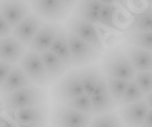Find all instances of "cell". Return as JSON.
I'll list each match as a JSON object with an SVG mask.
<instances>
[{
    "instance_id": "1",
    "label": "cell",
    "mask_w": 152,
    "mask_h": 127,
    "mask_svg": "<svg viewBox=\"0 0 152 127\" xmlns=\"http://www.w3.org/2000/svg\"><path fill=\"white\" fill-rule=\"evenodd\" d=\"M3 105L7 112L15 111L19 108H26V107L41 105L47 102V92L41 89L39 85H30L23 89L15 90L12 93L3 94L1 97Z\"/></svg>"
},
{
    "instance_id": "2",
    "label": "cell",
    "mask_w": 152,
    "mask_h": 127,
    "mask_svg": "<svg viewBox=\"0 0 152 127\" xmlns=\"http://www.w3.org/2000/svg\"><path fill=\"white\" fill-rule=\"evenodd\" d=\"M103 71L107 78H119L133 81L137 74L126 51L122 48H114L103 59Z\"/></svg>"
},
{
    "instance_id": "3",
    "label": "cell",
    "mask_w": 152,
    "mask_h": 127,
    "mask_svg": "<svg viewBox=\"0 0 152 127\" xmlns=\"http://www.w3.org/2000/svg\"><path fill=\"white\" fill-rule=\"evenodd\" d=\"M92 115L80 112L67 104H58L52 111V127H89Z\"/></svg>"
},
{
    "instance_id": "4",
    "label": "cell",
    "mask_w": 152,
    "mask_h": 127,
    "mask_svg": "<svg viewBox=\"0 0 152 127\" xmlns=\"http://www.w3.org/2000/svg\"><path fill=\"white\" fill-rule=\"evenodd\" d=\"M7 113L18 127H42L48 122L50 111L47 104H41V105L19 108Z\"/></svg>"
},
{
    "instance_id": "5",
    "label": "cell",
    "mask_w": 152,
    "mask_h": 127,
    "mask_svg": "<svg viewBox=\"0 0 152 127\" xmlns=\"http://www.w3.org/2000/svg\"><path fill=\"white\" fill-rule=\"evenodd\" d=\"M84 88H82L81 79H80V73L78 71H70L62 77L55 86L53 90V99L59 104H69L71 100L77 99L81 94H84Z\"/></svg>"
},
{
    "instance_id": "6",
    "label": "cell",
    "mask_w": 152,
    "mask_h": 127,
    "mask_svg": "<svg viewBox=\"0 0 152 127\" xmlns=\"http://www.w3.org/2000/svg\"><path fill=\"white\" fill-rule=\"evenodd\" d=\"M19 67L28 74L33 83L39 85V86H47L51 82L47 74L44 62H42L41 53L29 49L19 60Z\"/></svg>"
},
{
    "instance_id": "7",
    "label": "cell",
    "mask_w": 152,
    "mask_h": 127,
    "mask_svg": "<svg viewBox=\"0 0 152 127\" xmlns=\"http://www.w3.org/2000/svg\"><path fill=\"white\" fill-rule=\"evenodd\" d=\"M69 44H70L73 66H77V67L92 63L100 55V49H97L92 44L84 41L70 32H69Z\"/></svg>"
},
{
    "instance_id": "8",
    "label": "cell",
    "mask_w": 152,
    "mask_h": 127,
    "mask_svg": "<svg viewBox=\"0 0 152 127\" xmlns=\"http://www.w3.org/2000/svg\"><path fill=\"white\" fill-rule=\"evenodd\" d=\"M32 10L48 22L63 21L70 11L60 0H32Z\"/></svg>"
},
{
    "instance_id": "9",
    "label": "cell",
    "mask_w": 152,
    "mask_h": 127,
    "mask_svg": "<svg viewBox=\"0 0 152 127\" xmlns=\"http://www.w3.org/2000/svg\"><path fill=\"white\" fill-rule=\"evenodd\" d=\"M66 28H67V30L70 33H73L74 36L80 37L84 41L92 44L97 49H100V51L103 49L100 36L93 23L84 21V19H81V18H78V17H71L67 19V26Z\"/></svg>"
},
{
    "instance_id": "10",
    "label": "cell",
    "mask_w": 152,
    "mask_h": 127,
    "mask_svg": "<svg viewBox=\"0 0 152 127\" xmlns=\"http://www.w3.org/2000/svg\"><path fill=\"white\" fill-rule=\"evenodd\" d=\"M44 25L42 18L37 15L36 12H30L22 22H19L14 29H12V36L18 38L23 45H28L32 42L34 36L39 33L41 26Z\"/></svg>"
},
{
    "instance_id": "11",
    "label": "cell",
    "mask_w": 152,
    "mask_h": 127,
    "mask_svg": "<svg viewBox=\"0 0 152 127\" xmlns=\"http://www.w3.org/2000/svg\"><path fill=\"white\" fill-rule=\"evenodd\" d=\"M60 29L62 26L58 25L56 22H45L39 30V33L34 36L32 42L29 44V49L39 53L50 51Z\"/></svg>"
},
{
    "instance_id": "12",
    "label": "cell",
    "mask_w": 152,
    "mask_h": 127,
    "mask_svg": "<svg viewBox=\"0 0 152 127\" xmlns=\"http://www.w3.org/2000/svg\"><path fill=\"white\" fill-rule=\"evenodd\" d=\"M0 14L14 29L30 14V7L23 0H1L0 1Z\"/></svg>"
},
{
    "instance_id": "13",
    "label": "cell",
    "mask_w": 152,
    "mask_h": 127,
    "mask_svg": "<svg viewBox=\"0 0 152 127\" xmlns=\"http://www.w3.org/2000/svg\"><path fill=\"white\" fill-rule=\"evenodd\" d=\"M91 100H92L93 111H95L96 115L106 113V112H113L114 111V108H115L117 104H115L113 96H111V93H110L106 75L102 77L99 85H97V88H96L95 92L91 94Z\"/></svg>"
},
{
    "instance_id": "14",
    "label": "cell",
    "mask_w": 152,
    "mask_h": 127,
    "mask_svg": "<svg viewBox=\"0 0 152 127\" xmlns=\"http://www.w3.org/2000/svg\"><path fill=\"white\" fill-rule=\"evenodd\" d=\"M149 111V105L145 100L122 105L119 110V116L126 127H138L144 124L145 116Z\"/></svg>"
},
{
    "instance_id": "15",
    "label": "cell",
    "mask_w": 152,
    "mask_h": 127,
    "mask_svg": "<svg viewBox=\"0 0 152 127\" xmlns=\"http://www.w3.org/2000/svg\"><path fill=\"white\" fill-rule=\"evenodd\" d=\"M25 52V45L14 36L0 38V60L15 64L22 59Z\"/></svg>"
},
{
    "instance_id": "16",
    "label": "cell",
    "mask_w": 152,
    "mask_h": 127,
    "mask_svg": "<svg viewBox=\"0 0 152 127\" xmlns=\"http://www.w3.org/2000/svg\"><path fill=\"white\" fill-rule=\"evenodd\" d=\"M104 4L100 0H89V1H80L74 8V17H78L91 23H99L100 14Z\"/></svg>"
},
{
    "instance_id": "17",
    "label": "cell",
    "mask_w": 152,
    "mask_h": 127,
    "mask_svg": "<svg viewBox=\"0 0 152 127\" xmlns=\"http://www.w3.org/2000/svg\"><path fill=\"white\" fill-rule=\"evenodd\" d=\"M30 85H32V79L28 77V74L19 66H14L10 75H8V78L4 82L3 88L0 89V92L3 94H7V93H12L15 90L30 86Z\"/></svg>"
},
{
    "instance_id": "18",
    "label": "cell",
    "mask_w": 152,
    "mask_h": 127,
    "mask_svg": "<svg viewBox=\"0 0 152 127\" xmlns=\"http://www.w3.org/2000/svg\"><path fill=\"white\" fill-rule=\"evenodd\" d=\"M126 53L130 59L133 67L137 73H144V71H152V51L141 49L137 46H127Z\"/></svg>"
},
{
    "instance_id": "19",
    "label": "cell",
    "mask_w": 152,
    "mask_h": 127,
    "mask_svg": "<svg viewBox=\"0 0 152 127\" xmlns=\"http://www.w3.org/2000/svg\"><path fill=\"white\" fill-rule=\"evenodd\" d=\"M51 51H52L58 57H59L66 67H71L73 66V59H71V52H70V44H69V30L67 28L64 29L62 28L58 33L56 38L53 41L52 46H51Z\"/></svg>"
},
{
    "instance_id": "20",
    "label": "cell",
    "mask_w": 152,
    "mask_h": 127,
    "mask_svg": "<svg viewBox=\"0 0 152 127\" xmlns=\"http://www.w3.org/2000/svg\"><path fill=\"white\" fill-rule=\"evenodd\" d=\"M41 57H42V62H44V66H45V70H47V74H48L50 81L53 82V81L60 79L62 75L67 70L66 64L51 49L45 51V52H41Z\"/></svg>"
},
{
    "instance_id": "21",
    "label": "cell",
    "mask_w": 152,
    "mask_h": 127,
    "mask_svg": "<svg viewBox=\"0 0 152 127\" xmlns=\"http://www.w3.org/2000/svg\"><path fill=\"white\" fill-rule=\"evenodd\" d=\"M78 73H80V79H81L84 92L91 96L95 92V89L97 88V85L102 79V71L97 66H89V67L81 68Z\"/></svg>"
},
{
    "instance_id": "22",
    "label": "cell",
    "mask_w": 152,
    "mask_h": 127,
    "mask_svg": "<svg viewBox=\"0 0 152 127\" xmlns=\"http://www.w3.org/2000/svg\"><path fill=\"white\" fill-rule=\"evenodd\" d=\"M130 32H152V6L136 14L129 28Z\"/></svg>"
},
{
    "instance_id": "23",
    "label": "cell",
    "mask_w": 152,
    "mask_h": 127,
    "mask_svg": "<svg viewBox=\"0 0 152 127\" xmlns=\"http://www.w3.org/2000/svg\"><path fill=\"white\" fill-rule=\"evenodd\" d=\"M89 127H126V126L122 122L119 115H117L115 112H106L92 118V122H91Z\"/></svg>"
},
{
    "instance_id": "24",
    "label": "cell",
    "mask_w": 152,
    "mask_h": 127,
    "mask_svg": "<svg viewBox=\"0 0 152 127\" xmlns=\"http://www.w3.org/2000/svg\"><path fill=\"white\" fill-rule=\"evenodd\" d=\"M126 42L132 46L152 51V32H130L126 37Z\"/></svg>"
},
{
    "instance_id": "25",
    "label": "cell",
    "mask_w": 152,
    "mask_h": 127,
    "mask_svg": "<svg viewBox=\"0 0 152 127\" xmlns=\"http://www.w3.org/2000/svg\"><path fill=\"white\" fill-rule=\"evenodd\" d=\"M145 99L144 92L141 90V88L138 86V83L133 79V81H129L126 90L124 93V97L121 100V105H127V104H133V102L141 101Z\"/></svg>"
},
{
    "instance_id": "26",
    "label": "cell",
    "mask_w": 152,
    "mask_h": 127,
    "mask_svg": "<svg viewBox=\"0 0 152 127\" xmlns=\"http://www.w3.org/2000/svg\"><path fill=\"white\" fill-rule=\"evenodd\" d=\"M119 14V8L117 7V4H104V7L100 14V22L103 26L106 28L115 29L117 28V18Z\"/></svg>"
},
{
    "instance_id": "27",
    "label": "cell",
    "mask_w": 152,
    "mask_h": 127,
    "mask_svg": "<svg viewBox=\"0 0 152 127\" xmlns=\"http://www.w3.org/2000/svg\"><path fill=\"white\" fill-rule=\"evenodd\" d=\"M107 78V77H106ZM107 85L110 89V93L113 96L115 104H121V100L124 97V93L126 90L129 81L127 79H119V78H107Z\"/></svg>"
},
{
    "instance_id": "28",
    "label": "cell",
    "mask_w": 152,
    "mask_h": 127,
    "mask_svg": "<svg viewBox=\"0 0 152 127\" xmlns=\"http://www.w3.org/2000/svg\"><path fill=\"white\" fill-rule=\"evenodd\" d=\"M67 105H70L71 108H74V110L80 111V112L88 113V115H93V113H95V111H93V105H92V100H91V96L86 94V93L81 94L80 97H77V99L71 100Z\"/></svg>"
},
{
    "instance_id": "29",
    "label": "cell",
    "mask_w": 152,
    "mask_h": 127,
    "mask_svg": "<svg viewBox=\"0 0 152 127\" xmlns=\"http://www.w3.org/2000/svg\"><path fill=\"white\" fill-rule=\"evenodd\" d=\"M134 81L141 88L144 94H148L152 92V71H144V73H137L134 77Z\"/></svg>"
},
{
    "instance_id": "30",
    "label": "cell",
    "mask_w": 152,
    "mask_h": 127,
    "mask_svg": "<svg viewBox=\"0 0 152 127\" xmlns=\"http://www.w3.org/2000/svg\"><path fill=\"white\" fill-rule=\"evenodd\" d=\"M12 64L8 63V62H4V60H0V89L3 88L4 82L8 78L11 70H12Z\"/></svg>"
},
{
    "instance_id": "31",
    "label": "cell",
    "mask_w": 152,
    "mask_h": 127,
    "mask_svg": "<svg viewBox=\"0 0 152 127\" xmlns=\"http://www.w3.org/2000/svg\"><path fill=\"white\" fill-rule=\"evenodd\" d=\"M12 34V28L11 25L6 21V18L0 14V38H4V37H8V36Z\"/></svg>"
},
{
    "instance_id": "32",
    "label": "cell",
    "mask_w": 152,
    "mask_h": 127,
    "mask_svg": "<svg viewBox=\"0 0 152 127\" xmlns=\"http://www.w3.org/2000/svg\"><path fill=\"white\" fill-rule=\"evenodd\" d=\"M0 127H18L12 119H7V118H0Z\"/></svg>"
},
{
    "instance_id": "33",
    "label": "cell",
    "mask_w": 152,
    "mask_h": 127,
    "mask_svg": "<svg viewBox=\"0 0 152 127\" xmlns=\"http://www.w3.org/2000/svg\"><path fill=\"white\" fill-rule=\"evenodd\" d=\"M144 124H145V126H149V127H152V110H151V108H149L148 113H147V116H145Z\"/></svg>"
},
{
    "instance_id": "34",
    "label": "cell",
    "mask_w": 152,
    "mask_h": 127,
    "mask_svg": "<svg viewBox=\"0 0 152 127\" xmlns=\"http://www.w3.org/2000/svg\"><path fill=\"white\" fill-rule=\"evenodd\" d=\"M60 1H62L69 10H71V8L75 6V3H77V0H60Z\"/></svg>"
},
{
    "instance_id": "35",
    "label": "cell",
    "mask_w": 152,
    "mask_h": 127,
    "mask_svg": "<svg viewBox=\"0 0 152 127\" xmlns=\"http://www.w3.org/2000/svg\"><path fill=\"white\" fill-rule=\"evenodd\" d=\"M145 101H147V104L149 105V108L152 110V92L151 93H148V94H145Z\"/></svg>"
},
{
    "instance_id": "36",
    "label": "cell",
    "mask_w": 152,
    "mask_h": 127,
    "mask_svg": "<svg viewBox=\"0 0 152 127\" xmlns=\"http://www.w3.org/2000/svg\"><path fill=\"white\" fill-rule=\"evenodd\" d=\"M103 4H115V3H121L122 0H100Z\"/></svg>"
},
{
    "instance_id": "37",
    "label": "cell",
    "mask_w": 152,
    "mask_h": 127,
    "mask_svg": "<svg viewBox=\"0 0 152 127\" xmlns=\"http://www.w3.org/2000/svg\"><path fill=\"white\" fill-rule=\"evenodd\" d=\"M3 101H0V113H1V111H3Z\"/></svg>"
},
{
    "instance_id": "38",
    "label": "cell",
    "mask_w": 152,
    "mask_h": 127,
    "mask_svg": "<svg viewBox=\"0 0 152 127\" xmlns=\"http://www.w3.org/2000/svg\"><path fill=\"white\" fill-rule=\"evenodd\" d=\"M138 127H149V126H145V124H142V126H138Z\"/></svg>"
},
{
    "instance_id": "39",
    "label": "cell",
    "mask_w": 152,
    "mask_h": 127,
    "mask_svg": "<svg viewBox=\"0 0 152 127\" xmlns=\"http://www.w3.org/2000/svg\"><path fill=\"white\" fill-rule=\"evenodd\" d=\"M80 1H89V0H80Z\"/></svg>"
},
{
    "instance_id": "40",
    "label": "cell",
    "mask_w": 152,
    "mask_h": 127,
    "mask_svg": "<svg viewBox=\"0 0 152 127\" xmlns=\"http://www.w3.org/2000/svg\"><path fill=\"white\" fill-rule=\"evenodd\" d=\"M23 1H28V0H23Z\"/></svg>"
},
{
    "instance_id": "41",
    "label": "cell",
    "mask_w": 152,
    "mask_h": 127,
    "mask_svg": "<svg viewBox=\"0 0 152 127\" xmlns=\"http://www.w3.org/2000/svg\"><path fill=\"white\" fill-rule=\"evenodd\" d=\"M42 127H45V126H42Z\"/></svg>"
},
{
    "instance_id": "42",
    "label": "cell",
    "mask_w": 152,
    "mask_h": 127,
    "mask_svg": "<svg viewBox=\"0 0 152 127\" xmlns=\"http://www.w3.org/2000/svg\"><path fill=\"white\" fill-rule=\"evenodd\" d=\"M0 1H1V0H0Z\"/></svg>"
}]
</instances>
